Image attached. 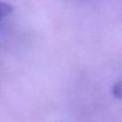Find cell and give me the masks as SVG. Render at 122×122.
<instances>
[{"label": "cell", "instance_id": "obj_1", "mask_svg": "<svg viewBox=\"0 0 122 122\" xmlns=\"http://www.w3.org/2000/svg\"><path fill=\"white\" fill-rule=\"evenodd\" d=\"M13 12V6L5 2H0V19L10 15Z\"/></svg>", "mask_w": 122, "mask_h": 122}]
</instances>
